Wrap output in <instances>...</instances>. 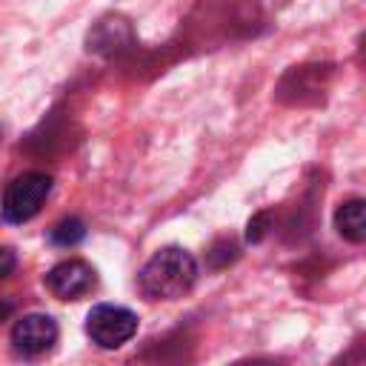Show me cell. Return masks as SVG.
Instances as JSON below:
<instances>
[{
	"label": "cell",
	"instance_id": "1",
	"mask_svg": "<svg viewBox=\"0 0 366 366\" xmlns=\"http://www.w3.org/2000/svg\"><path fill=\"white\" fill-rule=\"evenodd\" d=\"M197 280V260L180 246L157 249L137 274V289L149 300L183 297Z\"/></svg>",
	"mask_w": 366,
	"mask_h": 366
},
{
	"label": "cell",
	"instance_id": "2",
	"mask_svg": "<svg viewBox=\"0 0 366 366\" xmlns=\"http://www.w3.org/2000/svg\"><path fill=\"white\" fill-rule=\"evenodd\" d=\"M51 192V177L46 172H23L20 177H14L3 194V220L6 223H26L31 220L46 197Z\"/></svg>",
	"mask_w": 366,
	"mask_h": 366
},
{
	"label": "cell",
	"instance_id": "3",
	"mask_svg": "<svg viewBox=\"0 0 366 366\" xmlns=\"http://www.w3.org/2000/svg\"><path fill=\"white\" fill-rule=\"evenodd\" d=\"M134 332H137V315L126 306L97 303L86 315V335L100 349H120L134 337Z\"/></svg>",
	"mask_w": 366,
	"mask_h": 366
},
{
	"label": "cell",
	"instance_id": "4",
	"mask_svg": "<svg viewBox=\"0 0 366 366\" xmlns=\"http://www.w3.org/2000/svg\"><path fill=\"white\" fill-rule=\"evenodd\" d=\"M57 335H60V329H57L54 317L40 315V312H31V315H23L11 326V349L20 357L34 360V357H43L46 352L54 349Z\"/></svg>",
	"mask_w": 366,
	"mask_h": 366
},
{
	"label": "cell",
	"instance_id": "5",
	"mask_svg": "<svg viewBox=\"0 0 366 366\" xmlns=\"http://www.w3.org/2000/svg\"><path fill=\"white\" fill-rule=\"evenodd\" d=\"M326 83H329V66H317V63L295 66L283 74V80L277 86V97L289 106L317 103L326 92Z\"/></svg>",
	"mask_w": 366,
	"mask_h": 366
},
{
	"label": "cell",
	"instance_id": "6",
	"mask_svg": "<svg viewBox=\"0 0 366 366\" xmlns=\"http://www.w3.org/2000/svg\"><path fill=\"white\" fill-rule=\"evenodd\" d=\"M192 363H194V340L183 329L149 340L134 357V366H192Z\"/></svg>",
	"mask_w": 366,
	"mask_h": 366
},
{
	"label": "cell",
	"instance_id": "7",
	"mask_svg": "<svg viewBox=\"0 0 366 366\" xmlns=\"http://www.w3.org/2000/svg\"><path fill=\"white\" fill-rule=\"evenodd\" d=\"M94 283H97L94 269L86 260H77V257L60 260L46 274V289L60 300H80L94 289Z\"/></svg>",
	"mask_w": 366,
	"mask_h": 366
},
{
	"label": "cell",
	"instance_id": "8",
	"mask_svg": "<svg viewBox=\"0 0 366 366\" xmlns=\"http://www.w3.org/2000/svg\"><path fill=\"white\" fill-rule=\"evenodd\" d=\"M134 46V31H132V23L123 17V14H106L100 17L92 31L86 34V49L100 54V57H114V54H123Z\"/></svg>",
	"mask_w": 366,
	"mask_h": 366
},
{
	"label": "cell",
	"instance_id": "9",
	"mask_svg": "<svg viewBox=\"0 0 366 366\" xmlns=\"http://www.w3.org/2000/svg\"><path fill=\"white\" fill-rule=\"evenodd\" d=\"M335 229L343 240L349 243H363L366 240V203L360 197H352L337 206L335 212Z\"/></svg>",
	"mask_w": 366,
	"mask_h": 366
},
{
	"label": "cell",
	"instance_id": "10",
	"mask_svg": "<svg viewBox=\"0 0 366 366\" xmlns=\"http://www.w3.org/2000/svg\"><path fill=\"white\" fill-rule=\"evenodd\" d=\"M51 243L54 246H63V249H69V246H77L83 237H86V226H83V220L80 217H66V220H60L54 229H51Z\"/></svg>",
	"mask_w": 366,
	"mask_h": 366
},
{
	"label": "cell",
	"instance_id": "11",
	"mask_svg": "<svg viewBox=\"0 0 366 366\" xmlns=\"http://www.w3.org/2000/svg\"><path fill=\"white\" fill-rule=\"evenodd\" d=\"M266 232H269V214L260 212V214H254V217L249 220V226H246V237H249L252 243H260V240L266 237Z\"/></svg>",
	"mask_w": 366,
	"mask_h": 366
},
{
	"label": "cell",
	"instance_id": "12",
	"mask_svg": "<svg viewBox=\"0 0 366 366\" xmlns=\"http://www.w3.org/2000/svg\"><path fill=\"white\" fill-rule=\"evenodd\" d=\"M14 266H17V254H14L9 246H0V277L11 274Z\"/></svg>",
	"mask_w": 366,
	"mask_h": 366
},
{
	"label": "cell",
	"instance_id": "13",
	"mask_svg": "<svg viewBox=\"0 0 366 366\" xmlns=\"http://www.w3.org/2000/svg\"><path fill=\"white\" fill-rule=\"evenodd\" d=\"M232 366H286L283 357H266V355H257V357H246V360H237Z\"/></svg>",
	"mask_w": 366,
	"mask_h": 366
}]
</instances>
